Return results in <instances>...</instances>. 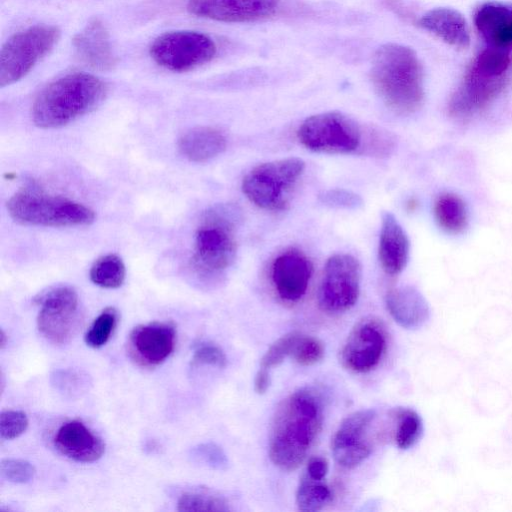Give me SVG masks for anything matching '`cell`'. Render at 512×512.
<instances>
[{
  "label": "cell",
  "instance_id": "cell-1",
  "mask_svg": "<svg viewBox=\"0 0 512 512\" xmlns=\"http://www.w3.org/2000/svg\"><path fill=\"white\" fill-rule=\"evenodd\" d=\"M323 423L319 393L300 388L287 396L273 417L268 453L272 463L283 471H293L306 459Z\"/></svg>",
  "mask_w": 512,
  "mask_h": 512
},
{
  "label": "cell",
  "instance_id": "cell-2",
  "mask_svg": "<svg viewBox=\"0 0 512 512\" xmlns=\"http://www.w3.org/2000/svg\"><path fill=\"white\" fill-rule=\"evenodd\" d=\"M370 75L377 94L395 113L408 115L421 108L423 69L410 47L397 43L380 46L373 55Z\"/></svg>",
  "mask_w": 512,
  "mask_h": 512
},
{
  "label": "cell",
  "instance_id": "cell-3",
  "mask_svg": "<svg viewBox=\"0 0 512 512\" xmlns=\"http://www.w3.org/2000/svg\"><path fill=\"white\" fill-rule=\"evenodd\" d=\"M106 85L87 73L65 75L46 86L31 110L34 124L43 129L62 127L98 106L106 95Z\"/></svg>",
  "mask_w": 512,
  "mask_h": 512
},
{
  "label": "cell",
  "instance_id": "cell-4",
  "mask_svg": "<svg viewBox=\"0 0 512 512\" xmlns=\"http://www.w3.org/2000/svg\"><path fill=\"white\" fill-rule=\"evenodd\" d=\"M7 210L16 222L26 225L83 226L95 220V213L89 207L32 188L16 192L8 200Z\"/></svg>",
  "mask_w": 512,
  "mask_h": 512
},
{
  "label": "cell",
  "instance_id": "cell-5",
  "mask_svg": "<svg viewBox=\"0 0 512 512\" xmlns=\"http://www.w3.org/2000/svg\"><path fill=\"white\" fill-rule=\"evenodd\" d=\"M304 170L305 162L297 157L262 163L246 174L242 191L262 209H285Z\"/></svg>",
  "mask_w": 512,
  "mask_h": 512
},
{
  "label": "cell",
  "instance_id": "cell-6",
  "mask_svg": "<svg viewBox=\"0 0 512 512\" xmlns=\"http://www.w3.org/2000/svg\"><path fill=\"white\" fill-rule=\"evenodd\" d=\"M240 211L233 205L212 210L195 237L194 260L204 273L215 274L227 269L236 256L234 230Z\"/></svg>",
  "mask_w": 512,
  "mask_h": 512
},
{
  "label": "cell",
  "instance_id": "cell-7",
  "mask_svg": "<svg viewBox=\"0 0 512 512\" xmlns=\"http://www.w3.org/2000/svg\"><path fill=\"white\" fill-rule=\"evenodd\" d=\"M59 36L55 26L35 25L10 37L0 52V86L23 78L53 48Z\"/></svg>",
  "mask_w": 512,
  "mask_h": 512
},
{
  "label": "cell",
  "instance_id": "cell-8",
  "mask_svg": "<svg viewBox=\"0 0 512 512\" xmlns=\"http://www.w3.org/2000/svg\"><path fill=\"white\" fill-rule=\"evenodd\" d=\"M299 141L307 149L330 154L356 151L362 142V130L346 114L329 111L305 119L297 131Z\"/></svg>",
  "mask_w": 512,
  "mask_h": 512
},
{
  "label": "cell",
  "instance_id": "cell-9",
  "mask_svg": "<svg viewBox=\"0 0 512 512\" xmlns=\"http://www.w3.org/2000/svg\"><path fill=\"white\" fill-rule=\"evenodd\" d=\"M216 45L207 35L196 31H171L157 37L150 47L154 61L171 71L184 72L209 62Z\"/></svg>",
  "mask_w": 512,
  "mask_h": 512
},
{
  "label": "cell",
  "instance_id": "cell-10",
  "mask_svg": "<svg viewBox=\"0 0 512 512\" xmlns=\"http://www.w3.org/2000/svg\"><path fill=\"white\" fill-rule=\"evenodd\" d=\"M360 283L361 265L354 256L346 253L331 256L318 292L320 308L330 314L348 311L359 298Z\"/></svg>",
  "mask_w": 512,
  "mask_h": 512
},
{
  "label": "cell",
  "instance_id": "cell-11",
  "mask_svg": "<svg viewBox=\"0 0 512 512\" xmlns=\"http://www.w3.org/2000/svg\"><path fill=\"white\" fill-rule=\"evenodd\" d=\"M37 328L49 342L62 345L70 341L79 325V298L69 286L45 293L39 300Z\"/></svg>",
  "mask_w": 512,
  "mask_h": 512
},
{
  "label": "cell",
  "instance_id": "cell-12",
  "mask_svg": "<svg viewBox=\"0 0 512 512\" xmlns=\"http://www.w3.org/2000/svg\"><path fill=\"white\" fill-rule=\"evenodd\" d=\"M376 418L372 409H363L345 417L331 441V451L338 465L352 469L372 453L368 431Z\"/></svg>",
  "mask_w": 512,
  "mask_h": 512
},
{
  "label": "cell",
  "instance_id": "cell-13",
  "mask_svg": "<svg viewBox=\"0 0 512 512\" xmlns=\"http://www.w3.org/2000/svg\"><path fill=\"white\" fill-rule=\"evenodd\" d=\"M385 349L386 335L381 322L366 318L351 330L340 351V361L350 371L366 373L378 365Z\"/></svg>",
  "mask_w": 512,
  "mask_h": 512
},
{
  "label": "cell",
  "instance_id": "cell-14",
  "mask_svg": "<svg viewBox=\"0 0 512 512\" xmlns=\"http://www.w3.org/2000/svg\"><path fill=\"white\" fill-rule=\"evenodd\" d=\"M505 82L506 76H493L471 65L449 101L450 115L464 118L484 109L501 92Z\"/></svg>",
  "mask_w": 512,
  "mask_h": 512
},
{
  "label": "cell",
  "instance_id": "cell-15",
  "mask_svg": "<svg viewBox=\"0 0 512 512\" xmlns=\"http://www.w3.org/2000/svg\"><path fill=\"white\" fill-rule=\"evenodd\" d=\"M176 344L175 326L170 322H152L135 327L128 337L131 358L144 367L165 361Z\"/></svg>",
  "mask_w": 512,
  "mask_h": 512
},
{
  "label": "cell",
  "instance_id": "cell-16",
  "mask_svg": "<svg viewBox=\"0 0 512 512\" xmlns=\"http://www.w3.org/2000/svg\"><path fill=\"white\" fill-rule=\"evenodd\" d=\"M280 0H188L190 13L220 22L241 23L273 15Z\"/></svg>",
  "mask_w": 512,
  "mask_h": 512
},
{
  "label": "cell",
  "instance_id": "cell-17",
  "mask_svg": "<svg viewBox=\"0 0 512 512\" xmlns=\"http://www.w3.org/2000/svg\"><path fill=\"white\" fill-rule=\"evenodd\" d=\"M313 272L311 261L298 250L280 254L272 264V281L279 297L288 302L300 300L306 293Z\"/></svg>",
  "mask_w": 512,
  "mask_h": 512
},
{
  "label": "cell",
  "instance_id": "cell-18",
  "mask_svg": "<svg viewBox=\"0 0 512 512\" xmlns=\"http://www.w3.org/2000/svg\"><path fill=\"white\" fill-rule=\"evenodd\" d=\"M56 449L66 457L81 463L97 461L105 452V443L83 422L63 423L54 436Z\"/></svg>",
  "mask_w": 512,
  "mask_h": 512
},
{
  "label": "cell",
  "instance_id": "cell-19",
  "mask_svg": "<svg viewBox=\"0 0 512 512\" xmlns=\"http://www.w3.org/2000/svg\"><path fill=\"white\" fill-rule=\"evenodd\" d=\"M79 59L91 68L109 70L115 65L109 34L103 23L90 21L73 39Z\"/></svg>",
  "mask_w": 512,
  "mask_h": 512
},
{
  "label": "cell",
  "instance_id": "cell-20",
  "mask_svg": "<svg viewBox=\"0 0 512 512\" xmlns=\"http://www.w3.org/2000/svg\"><path fill=\"white\" fill-rule=\"evenodd\" d=\"M410 243L404 229L390 212L382 214L379 238V261L389 275H397L405 268L409 258Z\"/></svg>",
  "mask_w": 512,
  "mask_h": 512
},
{
  "label": "cell",
  "instance_id": "cell-21",
  "mask_svg": "<svg viewBox=\"0 0 512 512\" xmlns=\"http://www.w3.org/2000/svg\"><path fill=\"white\" fill-rule=\"evenodd\" d=\"M475 26L488 46L512 49V6L486 2L476 11Z\"/></svg>",
  "mask_w": 512,
  "mask_h": 512
},
{
  "label": "cell",
  "instance_id": "cell-22",
  "mask_svg": "<svg viewBox=\"0 0 512 512\" xmlns=\"http://www.w3.org/2000/svg\"><path fill=\"white\" fill-rule=\"evenodd\" d=\"M385 303L391 317L403 328H418L429 318L428 303L414 287L391 289L386 294Z\"/></svg>",
  "mask_w": 512,
  "mask_h": 512
},
{
  "label": "cell",
  "instance_id": "cell-23",
  "mask_svg": "<svg viewBox=\"0 0 512 512\" xmlns=\"http://www.w3.org/2000/svg\"><path fill=\"white\" fill-rule=\"evenodd\" d=\"M419 26L445 43L465 49L470 45V33L463 15L455 9L440 7L429 10L419 19Z\"/></svg>",
  "mask_w": 512,
  "mask_h": 512
},
{
  "label": "cell",
  "instance_id": "cell-24",
  "mask_svg": "<svg viewBox=\"0 0 512 512\" xmlns=\"http://www.w3.org/2000/svg\"><path fill=\"white\" fill-rule=\"evenodd\" d=\"M178 147L190 161L206 162L225 150L226 138L215 128L196 127L180 137Z\"/></svg>",
  "mask_w": 512,
  "mask_h": 512
},
{
  "label": "cell",
  "instance_id": "cell-25",
  "mask_svg": "<svg viewBox=\"0 0 512 512\" xmlns=\"http://www.w3.org/2000/svg\"><path fill=\"white\" fill-rule=\"evenodd\" d=\"M437 224L445 232L456 235L468 225V209L464 200L454 193L441 194L434 204Z\"/></svg>",
  "mask_w": 512,
  "mask_h": 512
},
{
  "label": "cell",
  "instance_id": "cell-26",
  "mask_svg": "<svg viewBox=\"0 0 512 512\" xmlns=\"http://www.w3.org/2000/svg\"><path fill=\"white\" fill-rule=\"evenodd\" d=\"M296 505L302 512L322 510L332 500V492L323 480H315L305 475L296 490Z\"/></svg>",
  "mask_w": 512,
  "mask_h": 512
},
{
  "label": "cell",
  "instance_id": "cell-27",
  "mask_svg": "<svg viewBox=\"0 0 512 512\" xmlns=\"http://www.w3.org/2000/svg\"><path fill=\"white\" fill-rule=\"evenodd\" d=\"M126 277V268L122 259L116 254L99 257L90 269L91 281L102 288L120 287Z\"/></svg>",
  "mask_w": 512,
  "mask_h": 512
},
{
  "label": "cell",
  "instance_id": "cell-28",
  "mask_svg": "<svg viewBox=\"0 0 512 512\" xmlns=\"http://www.w3.org/2000/svg\"><path fill=\"white\" fill-rule=\"evenodd\" d=\"M394 416L397 419L395 442L398 448L406 450L414 446L423 431L420 416L411 409H398Z\"/></svg>",
  "mask_w": 512,
  "mask_h": 512
},
{
  "label": "cell",
  "instance_id": "cell-29",
  "mask_svg": "<svg viewBox=\"0 0 512 512\" xmlns=\"http://www.w3.org/2000/svg\"><path fill=\"white\" fill-rule=\"evenodd\" d=\"M180 512L229 511L228 502L221 496L209 492H186L177 502Z\"/></svg>",
  "mask_w": 512,
  "mask_h": 512
},
{
  "label": "cell",
  "instance_id": "cell-30",
  "mask_svg": "<svg viewBox=\"0 0 512 512\" xmlns=\"http://www.w3.org/2000/svg\"><path fill=\"white\" fill-rule=\"evenodd\" d=\"M118 313L115 308H105L93 321L84 335L85 343L91 348L105 345L117 324Z\"/></svg>",
  "mask_w": 512,
  "mask_h": 512
},
{
  "label": "cell",
  "instance_id": "cell-31",
  "mask_svg": "<svg viewBox=\"0 0 512 512\" xmlns=\"http://www.w3.org/2000/svg\"><path fill=\"white\" fill-rule=\"evenodd\" d=\"M324 351V345L318 338L299 333L291 358L302 366H311L322 360Z\"/></svg>",
  "mask_w": 512,
  "mask_h": 512
},
{
  "label": "cell",
  "instance_id": "cell-32",
  "mask_svg": "<svg viewBox=\"0 0 512 512\" xmlns=\"http://www.w3.org/2000/svg\"><path fill=\"white\" fill-rule=\"evenodd\" d=\"M189 456L191 459L214 470H226L229 464L223 449L213 442L200 443L194 446Z\"/></svg>",
  "mask_w": 512,
  "mask_h": 512
},
{
  "label": "cell",
  "instance_id": "cell-33",
  "mask_svg": "<svg viewBox=\"0 0 512 512\" xmlns=\"http://www.w3.org/2000/svg\"><path fill=\"white\" fill-rule=\"evenodd\" d=\"M298 334V332H291L276 340L261 358L259 368L271 371L287 357H291Z\"/></svg>",
  "mask_w": 512,
  "mask_h": 512
},
{
  "label": "cell",
  "instance_id": "cell-34",
  "mask_svg": "<svg viewBox=\"0 0 512 512\" xmlns=\"http://www.w3.org/2000/svg\"><path fill=\"white\" fill-rule=\"evenodd\" d=\"M52 385L66 396H75L83 392L88 384L87 378L71 369L57 370L51 376Z\"/></svg>",
  "mask_w": 512,
  "mask_h": 512
},
{
  "label": "cell",
  "instance_id": "cell-35",
  "mask_svg": "<svg viewBox=\"0 0 512 512\" xmlns=\"http://www.w3.org/2000/svg\"><path fill=\"white\" fill-rule=\"evenodd\" d=\"M35 472V467L26 460L8 458L0 463L1 477L12 483H27L33 479Z\"/></svg>",
  "mask_w": 512,
  "mask_h": 512
},
{
  "label": "cell",
  "instance_id": "cell-36",
  "mask_svg": "<svg viewBox=\"0 0 512 512\" xmlns=\"http://www.w3.org/2000/svg\"><path fill=\"white\" fill-rule=\"evenodd\" d=\"M29 421L27 415L20 410H5L0 415V435L1 438L11 440L22 435Z\"/></svg>",
  "mask_w": 512,
  "mask_h": 512
},
{
  "label": "cell",
  "instance_id": "cell-37",
  "mask_svg": "<svg viewBox=\"0 0 512 512\" xmlns=\"http://www.w3.org/2000/svg\"><path fill=\"white\" fill-rule=\"evenodd\" d=\"M319 201L329 207L343 209H358L362 206V198L346 189H329L318 196Z\"/></svg>",
  "mask_w": 512,
  "mask_h": 512
},
{
  "label": "cell",
  "instance_id": "cell-38",
  "mask_svg": "<svg viewBox=\"0 0 512 512\" xmlns=\"http://www.w3.org/2000/svg\"><path fill=\"white\" fill-rule=\"evenodd\" d=\"M193 362L224 368L227 364V358L220 347L210 343H202L194 351Z\"/></svg>",
  "mask_w": 512,
  "mask_h": 512
},
{
  "label": "cell",
  "instance_id": "cell-39",
  "mask_svg": "<svg viewBox=\"0 0 512 512\" xmlns=\"http://www.w3.org/2000/svg\"><path fill=\"white\" fill-rule=\"evenodd\" d=\"M329 470L326 458L321 456L311 457L306 466V475L315 480H324Z\"/></svg>",
  "mask_w": 512,
  "mask_h": 512
},
{
  "label": "cell",
  "instance_id": "cell-40",
  "mask_svg": "<svg viewBox=\"0 0 512 512\" xmlns=\"http://www.w3.org/2000/svg\"><path fill=\"white\" fill-rule=\"evenodd\" d=\"M271 384L270 371L259 368L254 379V389L258 394H264Z\"/></svg>",
  "mask_w": 512,
  "mask_h": 512
},
{
  "label": "cell",
  "instance_id": "cell-41",
  "mask_svg": "<svg viewBox=\"0 0 512 512\" xmlns=\"http://www.w3.org/2000/svg\"><path fill=\"white\" fill-rule=\"evenodd\" d=\"M7 343H8L7 334L5 333V331L3 329H1V331H0V348L4 349L5 346L7 345Z\"/></svg>",
  "mask_w": 512,
  "mask_h": 512
}]
</instances>
